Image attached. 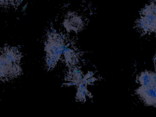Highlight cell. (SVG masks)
<instances>
[{
    "mask_svg": "<svg viewBox=\"0 0 156 117\" xmlns=\"http://www.w3.org/2000/svg\"><path fill=\"white\" fill-rule=\"evenodd\" d=\"M21 54L14 47L4 46L0 57V76L2 81H7L18 77L21 73L20 66Z\"/></svg>",
    "mask_w": 156,
    "mask_h": 117,
    "instance_id": "6da1fadb",
    "label": "cell"
},
{
    "mask_svg": "<svg viewBox=\"0 0 156 117\" xmlns=\"http://www.w3.org/2000/svg\"><path fill=\"white\" fill-rule=\"evenodd\" d=\"M65 49L63 37L55 32L48 34L44 45L45 63L48 69L54 68L63 55Z\"/></svg>",
    "mask_w": 156,
    "mask_h": 117,
    "instance_id": "7a4b0ae2",
    "label": "cell"
},
{
    "mask_svg": "<svg viewBox=\"0 0 156 117\" xmlns=\"http://www.w3.org/2000/svg\"><path fill=\"white\" fill-rule=\"evenodd\" d=\"M135 26L143 35L156 34V3L153 0L141 9Z\"/></svg>",
    "mask_w": 156,
    "mask_h": 117,
    "instance_id": "3957f363",
    "label": "cell"
},
{
    "mask_svg": "<svg viewBox=\"0 0 156 117\" xmlns=\"http://www.w3.org/2000/svg\"><path fill=\"white\" fill-rule=\"evenodd\" d=\"M84 24L82 16L76 12H68L63 21V27L68 32H78L83 29Z\"/></svg>",
    "mask_w": 156,
    "mask_h": 117,
    "instance_id": "277c9868",
    "label": "cell"
},
{
    "mask_svg": "<svg viewBox=\"0 0 156 117\" xmlns=\"http://www.w3.org/2000/svg\"><path fill=\"white\" fill-rule=\"evenodd\" d=\"M136 94L146 105L156 107V88L140 85L136 88Z\"/></svg>",
    "mask_w": 156,
    "mask_h": 117,
    "instance_id": "5b68a950",
    "label": "cell"
},
{
    "mask_svg": "<svg viewBox=\"0 0 156 117\" xmlns=\"http://www.w3.org/2000/svg\"><path fill=\"white\" fill-rule=\"evenodd\" d=\"M136 80L140 85L156 88V73L150 71H143L138 76Z\"/></svg>",
    "mask_w": 156,
    "mask_h": 117,
    "instance_id": "8992f818",
    "label": "cell"
},
{
    "mask_svg": "<svg viewBox=\"0 0 156 117\" xmlns=\"http://www.w3.org/2000/svg\"><path fill=\"white\" fill-rule=\"evenodd\" d=\"M63 55L65 63L70 68L74 67L78 62L77 53L70 48H65L63 52Z\"/></svg>",
    "mask_w": 156,
    "mask_h": 117,
    "instance_id": "52a82bcc",
    "label": "cell"
},
{
    "mask_svg": "<svg viewBox=\"0 0 156 117\" xmlns=\"http://www.w3.org/2000/svg\"><path fill=\"white\" fill-rule=\"evenodd\" d=\"M21 0H1V5L2 7H9L10 5H15L20 2Z\"/></svg>",
    "mask_w": 156,
    "mask_h": 117,
    "instance_id": "ba28073f",
    "label": "cell"
},
{
    "mask_svg": "<svg viewBox=\"0 0 156 117\" xmlns=\"http://www.w3.org/2000/svg\"><path fill=\"white\" fill-rule=\"evenodd\" d=\"M154 65L155 69L156 71V52L155 54V55L154 56Z\"/></svg>",
    "mask_w": 156,
    "mask_h": 117,
    "instance_id": "9c48e42d",
    "label": "cell"
}]
</instances>
